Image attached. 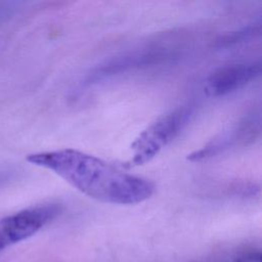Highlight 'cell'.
Masks as SVG:
<instances>
[{
    "mask_svg": "<svg viewBox=\"0 0 262 262\" xmlns=\"http://www.w3.org/2000/svg\"><path fill=\"white\" fill-rule=\"evenodd\" d=\"M27 161L54 172L83 194L103 203L134 205L155 191L151 181L74 148L31 154Z\"/></svg>",
    "mask_w": 262,
    "mask_h": 262,
    "instance_id": "1",
    "label": "cell"
},
{
    "mask_svg": "<svg viewBox=\"0 0 262 262\" xmlns=\"http://www.w3.org/2000/svg\"><path fill=\"white\" fill-rule=\"evenodd\" d=\"M181 49L167 42L149 43L116 54L93 67L83 79L84 86H91L114 77L142 70L179 58Z\"/></svg>",
    "mask_w": 262,
    "mask_h": 262,
    "instance_id": "2",
    "label": "cell"
},
{
    "mask_svg": "<svg viewBox=\"0 0 262 262\" xmlns=\"http://www.w3.org/2000/svg\"><path fill=\"white\" fill-rule=\"evenodd\" d=\"M193 115L191 105L178 106L161 116L145 128L132 142V158L134 166L143 165L152 160L185 128Z\"/></svg>",
    "mask_w": 262,
    "mask_h": 262,
    "instance_id": "3",
    "label": "cell"
},
{
    "mask_svg": "<svg viewBox=\"0 0 262 262\" xmlns=\"http://www.w3.org/2000/svg\"><path fill=\"white\" fill-rule=\"evenodd\" d=\"M56 203L38 205L0 220V252L37 233L61 213Z\"/></svg>",
    "mask_w": 262,
    "mask_h": 262,
    "instance_id": "4",
    "label": "cell"
},
{
    "mask_svg": "<svg viewBox=\"0 0 262 262\" xmlns=\"http://www.w3.org/2000/svg\"><path fill=\"white\" fill-rule=\"evenodd\" d=\"M261 119L259 112H252L243 117L228 130L223 131L218 136L205 144L198 150L189 154L187 160L190 162H201L216 157L232 148L247 146L254 143L260 136Z\"/></svg>",
    "mask_w": 262,
    "mask_h": 262,
    "instance_id": "5",
    "label": "cell"
},
{
    "mask_svg": "<svg viewBox=\"0 0 262 262\" xmlns=\"http://www.w3.org/2000/svg\"><path fill=\"white\" fill-rule=\"evenodd\" d=\"M260 62H238L222 66L206 78L204 92L213 97L225 96L244 88L260 76Z\"/></svg>",
    "mask_w": 262,
    "mask_h": 262,
    "instance_id": "6",
    "label": "cell"
},
{
    "mask_svg": "<svg viewBox=\"0 0 262 262\" xmlns=\"http://www.w3.org/2000/svg\"><path fill=\"white\" fill-rule=\"evenodd\" d=\"M260 31H261L260 24H254L233 32H228L220 36L215 41V46L218 48H225V47H230V46L243 43L245 41L251 40L257 37L258 35H260Z\"/></svg>",
    "mask_w": 262,
    "mask_h": 262,
    "instance_id": "7",
    "label": "cell"
},
{
    "mask_svg": "<svg viewBox=\"0 0 262 262\" xmlns=\"http://www.w3.org/2000/svg\"><path fill=\"white\" fill-rule=\"evenodd\" d=\"M260 260H261L260 252L252 251V252L243 254L238 257H235V258L231 259L230 261H226V262H260Z\"/></svg>",
    "mask_w": 262,
    "mask_h": 262,
    "instance_id": "8",
    "label": "cell"
}]
</instances>
